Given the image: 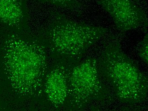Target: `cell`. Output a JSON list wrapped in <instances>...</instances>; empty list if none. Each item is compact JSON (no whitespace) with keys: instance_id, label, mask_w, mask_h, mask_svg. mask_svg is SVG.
I'll return each instance as SVG.
<instances>
[{"instance_id":"2","label":"cell","mask_w":148,"mask_h":111,"mask_svg":"<svg viewBox=\"0 0 148 111\" xmlns=\"http://www.w3.org/2000/svg\"><path fill=\"white\" fill-rule=\"evenodd\" d=\"M97 65L100 76L121 102L130 105L143 102L148 95V77L123 51L120 42L106 45Z\"/></svg>"},{"instance_id":"1","label":"cell","mask_w":148,"mask_h":111,"mask_svg":"<svg viewBox=\"0 0 148 111\" xmlns=\"http://www.w3.org/2000/svg\"><path fill=\"white\" fill-rule=\"evenodd\" d=\"M4 49L5 70L16 93L24 97L39 95L47 75L44 44L36 39L13 34L5 41Z\"/></svg>"},{"instance_id":"6","label":"cell","mask_w":148,"mask_h":111,"mask_svg":"<svg viewBox=\"0 0 148 111\" xmlns=\"http://www.w3.org/2000/svg\"><path fill=\"white\" fill-rule=\"evenodd\" d=\"M47 74L45 90L48 100L55 109L66 105L68 95V77L69 68L73 65L58 61Z\"/></svg>"},{"instance_id":"9","label":"cell","mask_w":148,"mask_h":111,"mask_svg":"<svg viewBox=\"0 0 148 111\" xmlns=\"http://www.w3.org/2000/svg\"><path fill=\"white\" fill-rule=\"evenodd\" d=\"M138 54L140 58L146 64L148 63V34L143 38V39L141 43Z\"/></svg>"},{"instance_id":"5","label":"cell","mask_w":148,"mask_h":111,"mask_svg":"<svg viewBox=\"0 0 148 111\" xmlns=\"http://www.w3.org/2000/svg\"><path fill=\"white\" fill-rule=\"evenodd\" d=\"M97 3L112 18L117 29L126 32L147 27L146 12L132 0H95Z\"/></svg>"},{"instance_id":"7","label":"cell","mask_w":148,"mask_h":111,"mask_svg":"<svg viewBox=\"0 0 148 111\" xmlns=\"http://www.w3.org/2000/svg\"><path fill=\"white\" fill-rule=\"evenodd\" d=\"M26 0H0V21L19 28L27 15Z\"/></svg>"},{"instance_id":"8","label":"cell","mask_w":148,"mask_h":111,"mask_svg":"<svg viewBox=\"0 0 148 111\" xmlns=\"http://www.w3.org/2000/svg\"><path fill=\"white\" fill-rule=\"evenodd\" d=\"M42 2L50 3L57 7L67 9L72 11L80 13L82 4L78 0H39Z\"/></svg>"},{"instance_id":"4","label":"cell","mask_w":148,"mask_h":111,"mask_svg":"<svg viewBox=\"0 0 148 111\" xmlns=\"http://www.w3.org/2000/svg\"><path fill=\"white\" fill-rule=\"evenodd\" d=\"M66 103L72 110H82L94 103L112 99L111 92L100 76L97 59L88 57L71 66L68 72Z\"/></svg>"},{"instance_id":"3","label":"cell","mask_w":148,"mask_h":111,"mask_svg":"<svg viewBox=\"0 0 148 111\" xmlns=\"http://www.w3.org/2000/svg\"><path fill=\"white\" fill-rule=\"evenodd\" d=\"M109 31L107 28L76 22L56 13L47 30V38L59 61L73 65Z\"/></svg>"}]
</instances>
